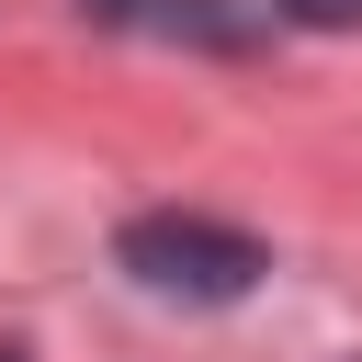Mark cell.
Instances as JSON below:
<instances>
[{
	"label": "cell",
	"mask_w": 362,
	"mask_h": 362,
	"mask_svg": "<svg viewBox=\"0 0 362 362\" xmlns=\"http://www.w3.org/2000/svg\"><path fill=\"white\" fill-rule=\"evenodd\" d=\"M113 260H124L147 294H170V305H238V294L272 272V249L238 238V226H215V215H136V226L113 238Z\"/></svg>",
	"instance_id": "cell-1"
},
{
	"label": "cell",
	"mask_w": 362,
	"mask_h": 362,
	"mask_svg": "<svg viewBox=\"0 0 362 362\" xmlns=\"http://www.w3.org/2000/svg\"><path fill=\"white\" fill-rule=\"evenodd\" d=\"M283 23H305V34H362V0H272Z\"/></svg>",
	"instance_id": "cell-2"
},
{
	"label": "cell",
	"mask_w": 362,
	"mask_h": 362,
	"mask_svg": "<svg viewBox=\"0 0 362 362\" xmlns=\"http://www.w3.org/2000/svg\"><path fill=\"white\" fill-rule=\"evenodd\" d=\"M0 362H23V351H11V339H0Z\"/></svg>",
	"instance_id": "cell-3"
}]
</instances>
